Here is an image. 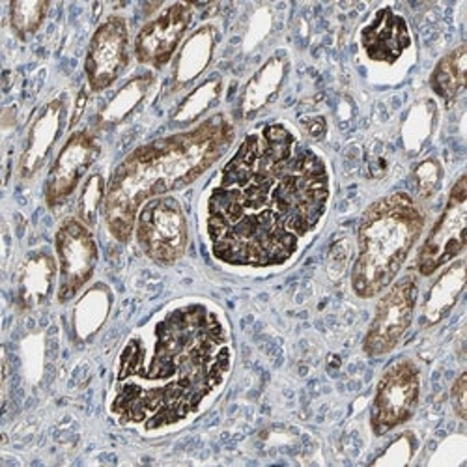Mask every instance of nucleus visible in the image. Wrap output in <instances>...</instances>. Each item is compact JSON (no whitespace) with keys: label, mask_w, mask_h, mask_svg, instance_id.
Masks as SVG:
<instances>
[{"label":"nucleus","mask_w":467,"mask_h":467,"mask_svg":"<svg viewBox=\"0 0 467 467\" xmlns=\"http://www.w3.org/2000/svg\"><path fill=\"white\" fill-rule=\"evenodd\" d=\"M324 155L285 122L249 131L201 202L212 256L234 269H277L320 230L331 204Z\"/></svg>","instance_id":"nucleus-1"},{"label":"nucleus","mask_w":467,"mask_h":467,"mask_svg":"<svg viewBox=\"0 0 467 467\" xmlns=\"http://www.w3.org/2000/svg\"><path fill=\"white\" fill-rule=\"evenodd\" d=\"M234 367L226 317L212 301H174L139 326L114 363L109 415L144 436L197 419L223 391Z\"/></svg>","instance_id":"nucleus-2"},{"label":"nucleus","mask_w":467,"mask_h":467,"mask_svg":"<svg viewBox=\"0 0 467 467\" xmlns=\"http://www.w3.org/2000/svg\"><path fill=\"white\" fill-rule=\"evenodd\" d=\"M236 140V126L224 112L208 116L183 131L135 148L114 169L103 202L110 236L128 244L140 208L185 189L217 165Z\"/></svg>","instance_id":"nucleus-3"},{"label":"nucleus","mask_w":467,"mask_h":467,"mask_svg":"<svg viewBox=\"0 0 467 467\" xmlns=\"http://www.w3.org/2000/svg\"><path fill=\"white\" fill-rule=\"evenodd\" d=\"M426 226L422 206L397 191L374 201L358 226V256L352 267V290L359 299L378 297L402 271Z\"/></svg>","instance_id":"nucleus-4"},{"label":"nucleus","mask_w":467,"mask_h":467,"mask_svg":"<svg viewBox=\"0 0 467 467\" xmlns=\"http://www.w3.org/2000/svg\"><path fill=\"white\" fill-rule=\"evenodd\" d=\"M133 234L146 258L160 265H174L189 245V223L182 202L172 194L148 201L137 215Z\"/></svg>","instance_id":"nucleus-5"},{"label":"nucleus","mask_w":467,"mask_h":467,"mask_svg":"<svg viewBox=\"0 0 467 467\" xmlns=\"http://www.w3.org/2000/svg\"><path fill=\"white\" fill-rule=\"evenodd\" d=\"M420 368L410 358H400L383 370L370 406V431L376 438L413 419L420 402Z\"/></svg>","instance_id":"nucleus-6"},{"label":"nucleus","mask_w":467,"mask_h":467,"mask_svg":"<svg viewBox=\"0 0 467 467\" xmlns=\"http://www.w3.org/2000/svg\"><path fill=\"white\" fill-rule=\"evenodd\" d=\"M379 296L363 340V352L368 358L389 356L410 331L419 303V277L408 274Z\"/></svg>","instance_id":"nucleus-7"},{"label":"nucleus","mask_w":467,"mask_h":467,"mask_svg":"<svg viewBox=\"0 0 467 467\" xmlns=\"http://www.w3.org/2000/svg\"><path fill=\"white\" fill-rule=\"evenodd\" d=\"M58 258V303H69L92 281L99 258L92 228L79 217H66L55 234Z\"/></svg>","instance_id":"nucleus-8"},{"label":"nucleus","mask_w":467,"mask_h":467,"mask_svg":"<svg viewBox=\"0 0 467 467\" xmlns=\"http://www.w3.org/2000/svg\"><path fill=\"white\" fill-rule=\"evenodd\" d=\"M467 230V178L462 174L452 185L447 204L428 232L417 256V274L432 277L447 264L456 260L465 249Z\"/></svg>","instance_id":"nucleus-9"},{"label":"nucleus","mask_w":467,"mask_h":467,"mask_svg":"<svg viewBox=\"0 0 467 467\" xmlns=\"http://www.w3.org/2000/svg\"><path fill=\"white\" fill-rule=\"evenodd\" d=\"M130 58L128 21L119 14H112L98 25L88 44L85 75L90 92L101 94L109 90L130 66Z\"/></svg>","instance_id":"nucleus-10"},{"label":"nucleus","mask_w":467,"mask_h":467,"mask_svg":"<svg viewBox=\"0 0 467 467\" xmlns=\"http://www.w3.org/2000/svg\"><path fill=\"white\" fill-rule=\"evenodd\" d=\"M194 19V5L174 3L142 25L135 37V58L139 64L163 69L178 53Z\"/></svg>","instance_id":"nucleus-11"},{"label":"nucleus","mask_w":467,"mask_h":467,"mask_svg":"<svg viewBox=\"0 0 467 467\" xmlns=\"http://www.w3.org/2000/svg\"><path fill=\"white\" fill-rule=\"evenodd\" d=\"M99 151L98 137L90 130L73 131L67 137L47 174L44 191L47 208L57 210L73 197L83 178L98 161Z\"/></svg>","instance_id":"nucleus-12"},{"label":"nucleus","mask_w":467,"mask_h":467,"mask_svg":"<svg viewBox=\"0 0 467 467\" xmlns=\"http://www.w3.org/2000/svg\"><path fill=\"white\" fill-rule=\"evenodd\" d=\"M66 116L67 101L62 96L47 101L42 110L36 114L34 122L28 128L26 140L17 163V174L21 180H32L44 169L66 128Z\"/></svg>","instance_id":"nucleus-13"},{"label":"nucleus","mask_w":467,"mask_h":467,"mask_svg":"<svg viewBox=\"0 0 467 467\" xmlns=\"http://www.w3.org/2000/svg\"><path fill=\"white\" fill-rule=\"evenodd\" d=\"M361 47L374 64H397L411 47L408 21L393 8H379L361 30Z\"/></svg>","instance_id":"nucleus-14"},{"label":"nucleus","mask_w":467,"mask_h":467,"mask_svg":"<svg viewBox=\"0 0 467 467\" xmlns=\"http://www.w3.org/2000/svg\"><path fill=\"white\" fill-rule=\"evenodd\" d=\"M58 265L51 251L40 247L30 251L17 267L14 279L16 306L21 313L40 308L53 294L57 283Z\"/></svg>","instance_id":"nucleus-15"},{"label":"nucleus","mask_w":467,"mask_h":467,"mask_svg":"<svg viewBox=\"0 0 467 467\" xmlns=\"http://www.w3.org/2000/svg\"><path fill=\"white\" fill-rule=\"evenodd\" d=\"M288 69H290V60L285 53L269 57L262 64V67L251 77L240 94L238 110L244 120H253L260 110H264L279 96L286 81Z\"/></svg>","instance_id":"nucleus-16"},{"label":"nucleus","mask_w":467,"mask_h":467,"mask_svg":"<svg viewBox=\"0 0 467 467\" xmlns=\"http://www.w3.org/2000/svg\"><path fill=\"white\" fill-rule=\"evenodd\" d=\"M465 288V258L452 260L441 271L432 288L428 290L422 310H420V326L432 327L447 318V315L458 303Z\"/></svg>","instance_id":"nucleus-17"},{"label":"nucleus","mask_w":467,"mask_h":467,"mask_svg":"<svg viewBox=\"0 0 467 467\" xmlns=\"http://www.w3.org/2000/svg\"><path fill=\"white\" fill-rule=\"evenodd\" d=\"M217 46V28L213 25H202L194 30L178 53L172 71V88L182 90L208 69Z\"/></svg>","instance_id":"nucleus-18"},{"label":"nucleus","mask_w":467,"mask_h":467,"mask_svg":"<svg viewBox=\"0 0 467 467\" xmlns=\"http://www.w3.org/2000/svg\"><path fill=\"white\" fill-rule=\"evenodd\" d=\"M153 87V75L142 73L130 79L119 92H116L110 101L99 110L98 126L112 128L119 126L137 110V107L146 99Z\"/></svg>","instance_id":"nucleus-19"},{"label":"nucleus","mask_w":467,"mask_h":467,"mask_svg":"<svg viewBox=\"0 0 467 467\" xmlns=\"http://www.w3.org/2000/svg\"><path fill=\"white\" fill-rule=\"evenodd\" d=\"M465 66H467V47L462 44L451 53H447L434 67L431 75L432 92L443 99L447 105L456 101L465 90Z\"/></svg>","instance_id":"nucleus-20"},{"label":"nucleus","mask_w":467,"mask_h":467,"mask_svg":"<svg viewBox=\"0 0 467 467\" xmlns=\"http://www.w3.org/2000/svg\"><path fill=\"white\" fill-rule=\"evenodd\" d=\"M110 310V292L99 285L85 294V297L75 306L73 329L79 340H88L105 324Z\"/></svg>","instance_id":"nucleus-21"},{"label":"nucleus","mask_w":467,"mask_h":467,"mask_svg":"<svg viewBox=\"0 0 467 467\" xmlns=\"http://www.w3.org/2000/svg\"><path fill=\"white\" fill-rule=\"evenodd\" d=\"M223 92V79L219 75L210 77L208 81H204L201 87L194 88L178 107V110L174 112V122L176 124H192L197 122L201 116L213 105L219 101Z\"/></svg>","instance_id":"nucleus-22"},{"label":"nucleus","mask_w":467,"mask_h":467,"mask_svg":"<svg viewBox=\"0 0 467 467\" xmlns=\"http://www.w3.org/2000/svg\"><path fill=\"white\" fill-rule=\"evenodd\" d=\"M51 3L46 0H16L10 3V26L21 42H28L47 19Z\"/></svg>","instance_id":"nucleus-23"},{"label":"nucleus","mask_w":467,"mask_h":467,"mask_svg":"<svg viewBox=\"0 0 467 467\" xmlns=\"http://www.w3.org/2000/svg\"><path fill=\"white\" fill-rule=\"evenodd\" d=\"M105 194H107V185L101 174H92L79 197V204H77V217H79L83 223H87L90 228L96 224L99 210H103L105 202Z\"/></svg>","instance_id":"nucleus-24"},{"label":"nucleus","mask_w":467,"mask_h":467,"mask_svg":"<svg viewBox=\"0 0 467 467\" xmlns=\"http://www.w3.org/2000/svg\"><path fill=\"white\" fill-rule=\"evenodd\" d=\"M441 180H443V169L436 158H428L420 161L413 171V182H415L419 199L422 201L432 199L440 191Z\"/></svg>","instance_id":"nucleus-25"},{"label":"nucleus","mask_w":467,"mask_h":467,"mask_svg":"<svg viewBox=\"0 0 467 467\" xmlns=\"http://www.w3.org/2000/svg\"><path fill=\"white\" fill-rule=\"evenodd\" d=\"M415 447H417V441L413 438V434H404L400 436L391 447H389V451L376 460V463L383 465V463H408L415 452Z\"/></svg>","instance_id":"nucleus-26"},{"label":"nucleus","mask_w":467,"mask_h":467,"mask_svg":"<svg viewBox=\"0 0 467 467\" xmlns=\"http://www.w3.org/2000/svg\"><path fill=\"white\" fill-rule=\"evenodd\" d=\"M451 402L458 419L465 420L467 417V374L462 372L451 389Z\"/></svg>","instance_id":"nucleus-27"},{"label":"nucleus","mask_w":467,"mask_h":467,"mask_svg":"<svg viewBox=\"0 0 467 467\" xmlns=\"http://www.w3.org/2000/svg\"><path fill=\"white\" fill-rule=\"evenodd\" d=\"M85 103H87V94L85 92H81V96H79V99H77V110L73 112V116H71V120H69V126L73 128L77 122H79V119H81V114H83V110H85Z\"/></svg>","instance_id":"nucleus-28"}]
</instances>
